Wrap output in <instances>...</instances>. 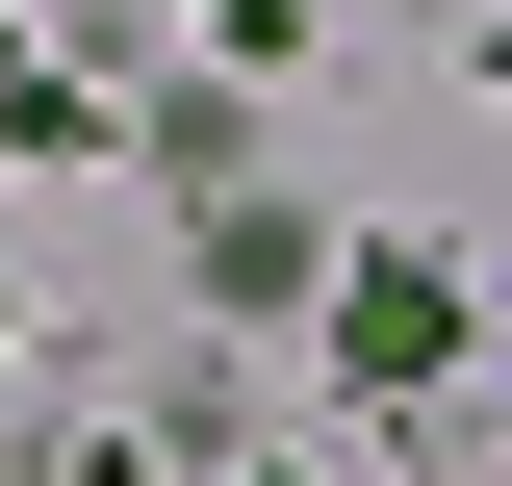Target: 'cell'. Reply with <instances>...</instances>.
<instances>
[{
    "mask_svg": "<svg viewBox=\"0 0 512 486\" xmlns=\"http://www.w3.org/2000/svg\"><path fill=\"white\" fill-rule=\"evenodd\" d=\"M333 359H384V384L461 359V282H410V256H384V282H333Z\"/></svg>",
    "mask_w": 512,
    "mask_h": 486,
    "instance_id": "cell-1",
    "label": "cell"
}]
</instances>
